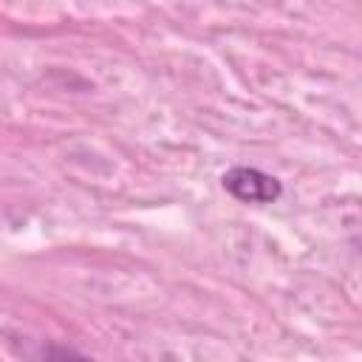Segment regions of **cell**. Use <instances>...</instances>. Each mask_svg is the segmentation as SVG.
Instances as JSON below:
<instances>
[{"mask_svg":"<svg viewBox=\"0 0 362 362\" xmlns=\"http://www.w3.org/2000/svg\"><path fill=\"white\" fill-rule=\"evenodd\" d=\"M221 187L240 204H274L283 195L280 178L257 167H229L221 175Z\"/></svg>","mask_w":362,"mask_h":362,"instance_id":"1","label":"cell"}]
</instances>
